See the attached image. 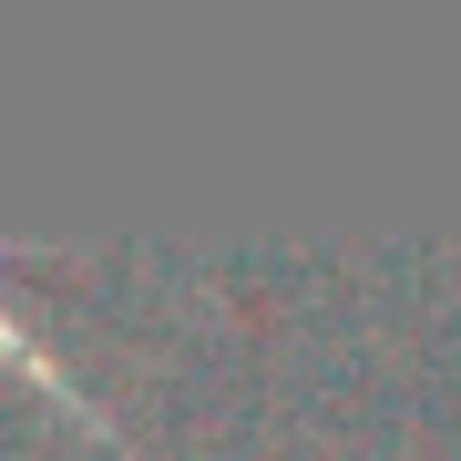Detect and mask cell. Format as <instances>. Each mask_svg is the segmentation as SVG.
I'll return each instance as SVG.
<instances>
[{
	"instance_id": "cell-1",
	"label": "cell",
	"mask_w": 461,
	"mask_h": 461,
	"mask_svg": "<svg viewBox=\"0 0 461 461\" xmlns=\"http://www.w3.org/2000/svg\"><path fill=\"white\" fill-rule=\"evenodd\" d=\"M0 267H11V247H0ZM0 348H11V359H21V369H32V379H41V390H51V400H62V411H72V420H93V430H113V420H103V411H93V390H83V379H72V359H62V348H41V339H32V329H21V318H11V308H0Z\"/></svg>"
}]
</instances>
